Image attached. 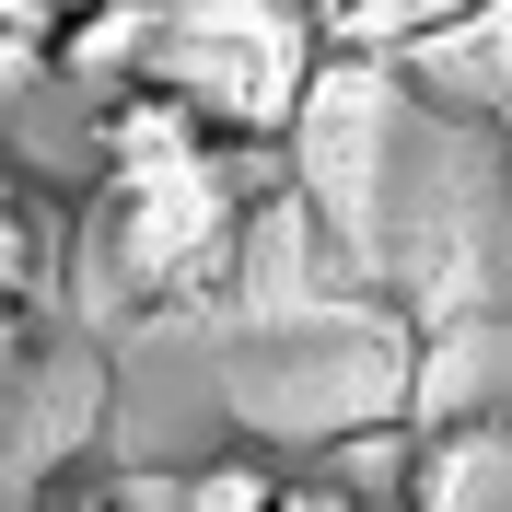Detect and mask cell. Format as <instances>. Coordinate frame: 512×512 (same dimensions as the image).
I'll return each instance as SVG.
<instances>
[{"instance_id": "4", "label": "cell", "mask_w": 512, "mask_h": 512, "mask_svg": "<svg viewBox=\"0 0 512 512\" xmlns=\"http://www.w3.org/2000/svg\"><path fill=\"white\" fill-rule=\"evenodd\" d=\"M408 512H512V419L501 408H454L443 431H419Z\"/></svg>"}, {"instance_id": "7", "label": "cell", "mask_w": 512, "mask_h": 512, "mask_svg": "<svg viewBox=\"0 0 512 512\" xmlns=\"http://www.w3.org/2000/svg\"><path fill=\"white\" fill-rule=\"evenodd\" d=\"M47 303H59V198L12 187V315L47 326Z\"/></svg>"}, {"instance_id": "9", "label": "cell", "mask_w": 512, "mask_h": 512, "mask_svg": "<svg viewBox=\"0 0 512 512\" xmlns=\"http://www.w3.org/2000/svg\"><path fill=\"white\" fill-rule=\"evenodd\" d=\"M47 512H187V478H70Z\"/></svg>"}, {"instance_id": "10", "label": "cell", "mask_w": 512, "mask_h": 512, "mask_svg": "<svg viewBox=\"0 0 512 512\" xmlns=\"http://www.w3.org/2000/svg\"><path fill=\"white\" fill-rule=\"evenodd\" d=\"M280 512H396V501H384V489H338V478H291Z\"/></svg>"}, {"instance_id": "2", "label": "cell", "mask_w": 512, "mask_h": 512, "mask_svg": "<svg viewBox=\"0 0 512 512\" xmlns=\"http://www.w3.org/2000/svg\"><path fill=\"white\" fill-rule=\"evenodd\" d=\"M268 187V163H198V175H163V187H94V222L82 245L117 268L128 303H187L233 268L245 245V198Z\"/></svg>"}, {"instance_id": "5", "label": "cell", "mask_w": 512, "mask_h": 512, "mask_svg": "<svg viewBox=\"0 0 512 512\" xmlns=\"http://www.w3.org/2000/svg\"><path fill=\"white\" fill-rule=\"evenodd\" d=\"M396 82H419L443 117H512V0H478L454 35L396 59Z\"/></svg>"}, {"instance_id": "1", "label": "cell", "mask_w": 512, "mask_h": 512, "mask_svg": "<svg viewBox=\"0 0 512 512\" xmlns=\"http://www.w3.org/2000/svg\"><path fill=\"white\" fill-rule=\"evenodd\" d=\"M163 94H187L222 140H280L303 128L326 82L315 0H163Z\"/></svg>"}, {"instance_id": "8", "label": "cell", "mask_w": 512, "mask_h": 512, "mask_svg": "<svg viewBox=\"0 0 512 512\" xmlns=\"http://www.w3.org/2000/svg\"><path fill=\"white\" fill-rule=\"evenodd\" d=\"M291 478L268 466V454H210V466H187V512H280Z\"/></svg>"}, {"instance_id": "6", "label": "cell", "mask_w": 512, "mask_h": 512, "mask_svg": "<svg viewBox=\"0 0 512 512\" xmlns=\"http://www.w3.org/2000/svg\"><path fill=\"white\" fill-rule=\"evenodd\" d=\"M478 0H338L326 12V47L338 59H419L431 35H454Z\"/></svg>"}, {"instance_id": "11", "label": "cell", "mask_w": 512, "mask_h": 512, "mask_svg": "<svg viewBox=\"0 0 512 512\" xmlns=\"http://www.w3.org/2000/svg\"><path fill=\"white\" fill-rule=\"evenodd\" d=\"M0 12H12V24H35V35H70L82 12H105V0H0Z\"/></svg>"}, {"instance_id": "12", "label": "cell", "mask_w": 512, "mask_h": 512, "mask_svg": "<svg viewBox=\"0 0 512 512\" xmlns=\"http://www.w3.org/2000/svg\"><path fill=\"white\" fill-rule=\"evenodd\" d=\"M326 12H338V0H315V24H326Z\"/></svg>"}, {"instance_id": "3", "label": "cell", "mask_w": 512, "mask_h": 512, "mask_svg": "<svg viewBox=\"0 0 512 512\" xmlns=\"http://www.w3.org/2000/svg\"><path fill=\"white\" fill-rule=\"evenodd\" d=\"M94 187H163V175H198V163H222V128L198 117L187 94H128V105H105L94 117Z\"/></svg>"}]
</instances>
